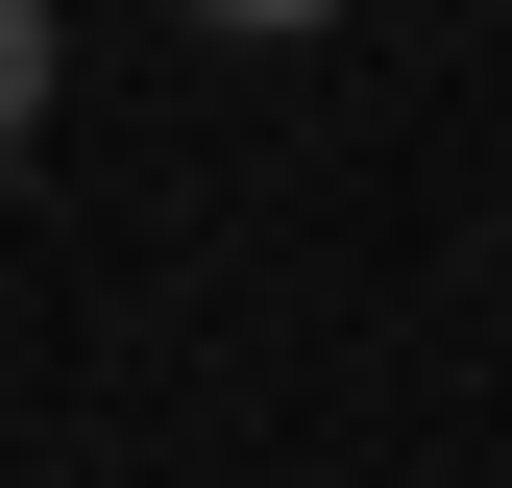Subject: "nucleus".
Returning a JSON list of instances; mask_svg holds the SVG:
<instances>
[{
	"label": "nucleus",
	"instance_id": "obj_1",
	"mask_svg": "<svg viewBox=\"0 0 512 488\" xmlns=\"http://www.w3.org/2000/svg\"><path fill=\"white\" fill-rule=\"evenodd\" d=\"M49 122V0H0V147Z\"/></svg>",
	"mask_w": 512,
	"mask_h": 488
},
{
	"label": "nucleus",
	"instance_id": "obj_2",
	"mask_svg": "<svg viewBox=\"0 0 512 488\" xmlns=\"http://www.w3.org/2000/svg\"><path fill=\"white\" fill-rule=\"evenodd\" d=\"M196 25H342V0H196Z\"/></svg>",
	"mask_w": 512,
	"mask_h": 488
}]
</instances>
